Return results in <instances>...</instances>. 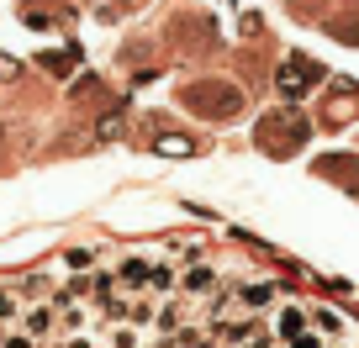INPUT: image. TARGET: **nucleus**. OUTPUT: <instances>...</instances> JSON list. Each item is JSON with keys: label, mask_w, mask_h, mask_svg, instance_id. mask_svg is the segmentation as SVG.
<instances>
[{"label": "nucleus", "mask_w": 359, "mask_h": 348, "mask_svg": "<svg viewBox=\"0 0 359 348\" xmlns=\"http://www.w3.org/2000/svg\"><path fill=\"white\" fill-rule=\"evenodd\" d=\"M275 301V285H243L238 291V306H269Z\"/></svg>", "instance_id": "obj_10"}, {"label": "nucleus", "mask_w": 359, "mask_h": 348, "mask_svg": "<svg viewBox=\"0 0 359 348\" xmlns=\"http://www.w3.org/2000/svg\"><path fill=\"white\" fill-rule=\"evenodd\" d=\"M16 322H22V333H27V337H37V343H43V337H53L58 312H53V301H27Z\"/></svg>", "instance_id": "obj_5"}, {"label": "nucleus", "mask_w": 359, "mask_h": 348, "mask_svg": "<svg viewBox=\"0 0 359 348\" xmlns=\"http://www.w3.org/2000/svg\"><path fill=\"white\" fill-rule=\"evenodd\" d=\"M69 274H85V270H95V264H101V253H95V248H69Z\"/></svg>", "instance_id": "obj_9"}, {"label": "nucleus", "mask_w": 359, "mask_h": 348, "mask_svg": "<svg viewBox=\"0 0 359 348\" xmlns=\"http://www.w3.org/2000/svg\"><path fill=\"white\" fill-rule=\"evenodd\" d=\"M101 348H143V327L111 322V327H106V343H101Z\"/></svg>", "instance_id": "obj_7"}, {"label": "nucleus", "mask_w": 359, "mask_h": 348, "mask_svg": "<svg viewBox=\"0 0 359 348\" xmlns=\"http://www.w3.org/2000/svg\"><path fill=\"white\" fill-rule=\"evenodd\" d=\"M158 148H164V153H191V143H185V137H175V132L158 137Z\"/></svg>", "instance_id": "obj_14"}, {"label": "nucleus", "mask_w": 359, "mask_h": 348, "mask_svg": "<svg viewBox=\"0 0 359 348\" xmlns=\"http://www.w3.org/2000/svg\"><path fill=\"white\" fill-rule=\"evenodd\" d=\"M306 333V306H275V337Z\"/></svg>", "instance_id": "obj_6"}, {"label": "nucleus", "mask_w": 359, "mask_h": 348, "mask_svg": "<svg viewBox=\"0 0 359 348\" xmlns=\"http://www.w3.org/2000/svg\"><path fill=\"white\" fill-rule=\"evenodd\" d=\"M16 316H22V295H16V291H11V285H0V322L11 327V322H16Z\"/></svg>", "instance_id": "obj_11"}, {"label": "nucleus", "mask_w": 359, "mask_h": 348, "mask_svg": "<svg viewBox=\"0 0 359 348\" xmlns=\"http://www.w3.org/2000/svg\"><path fill=\"white\" fill-rule=\"evenodd\" d=\"M317 79H323L317 64H306V58H285V64H280V95L296 101V95H302L306 85H317Z\"/></svg>", "instance_id": "obj_4"}, {"label": "nucleus", "mask_w": 359, "mask_h": 348, "mask_svg": "<svg viewBox=\"0 0 359 348\" xmlns=\"http://www.w3.org/2000/svg\"><path fill=\"white\" fill-rule=\"evenodd\" d=\"M185 101H191L196 111H212V116L238 111V90H233V85H191V90H185Z\"/></svg>", "instance_id": "obj_2"}, {"label": "nucleus", "mask_w": 359, "mask_h": 348, "mask_svg": "<svg viewBox=\"0 0 359 348\" xmlns=\"http://www.w3.org/2000/svg\"><path fill=\"white\" fill-rule=\"evenodd\" d=\"M0 348H37V337H27V333H6V337H0Z\"/></svg>", "instance_id": "obj_13"}, {"label": "nucleus", "mask_w": 359, "mask_h": 348, "mask_svg": "<svg viewBox=\"0 0 359 348\" xmlns=\"http://www.w3.org/2000/svg\"><path fill=\"white\" fill-rule=\"evenodd\" d=\"M285 348H327V343H323V333H312V327H306V333L285 337Z\"/></svg>", "instance_id": "obj_12"}, {"label": "nucleus", "mask_w": 359, "mask_h": 348, "mask_svg": "<svg viewBox=\"0 0 359 348\" xmlns=\"http://www.w3.org/2000/svg\"><path fill=\"white\" fill-rule=\"evenodd\" d=\"M180 291L196 295V301H201V295H217L222 291V274H217L212 264H201V258H191V264H180Z\"/></svg>", "instance_id": "obj_3"}, {"label": "nucleus", "mask_w": 359, "mask_h": 348, "mask_svg": "<svg viewBox=\"0 0 359 348\" xmlns=\"http://www.w3.org/2000/svg\"><path fill=\"white\" fill-rule=\"evenodd\" d=\"M306 327H312V333H323V337H338V333H344L338 312H327V306H312V312H306Z\"/></svg>", "instance_id": "obj_8"}, {"label": "nucleus", "mask_w": 359, "mask_h": 348, "mask_svg": "<svg viewBox=\"0 0 359 348\" xmlns=\"http://www.w3.org/2000/svg\"><path fill=\"white\" fill-rule=\"evenodd\" d=\"M0 337H6V322H0Z\"/></svg>", "instance_id": "obj_15"}, {"label": "nucleus", "mask_w": 359, "mask_h": 348, "mask_svg": "<svg viewBox=\"0 0 359 348\" xmlns=\"http://www.w3.org/2000/svg\"><path fill=\"white\" fill-rule=\"evenodd\" d=\"M154 264H158L154 253H127V258H116V264H111V270H116V285H122L127 295H133V291H148V285H154Z\"/></svg>", "instance_id": "obj_1"}]
</instances>
